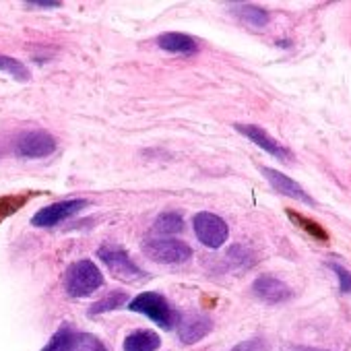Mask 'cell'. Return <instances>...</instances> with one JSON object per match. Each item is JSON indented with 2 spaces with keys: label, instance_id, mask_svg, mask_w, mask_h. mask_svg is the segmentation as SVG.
Here are the masks:
<instances>
[{
  "label": "cell",
  "instance_id": "obj_3",
  "mask_svg": "<svg viewBox=\"0 0 351 351\" xmlns=\"http://www.w3.org/2000/svg\"><path fill=\"white\" fill-rule=\"evenodd\" d=\"M97 256L101 258V263L108 267V271L124 281V283H141V281H147V273L118 246L114 244H106L97 250Z\"/></svg>",
  "mask_w": 351,
  "mask_h": 351
},
{
  "label": "cell",
  "instance_id": "obj_17",
  "mask_svg": "<svg viewBox=\"0 0 351 351\" xmlns=\"http://www.w3.org/2000/svg\"><path fill=\"white\" fill-rule=\"evenodd\" d=\"M287 215H289V219H293L304 232H308L312 238H316L318 242H328V234L316 223V221H312V219H306V217H302L300 213H295V211H287Z\"/></svg>",
  "mask_w": 351,
  "mask_h": 351
},
{
  "label": "cell",
  "instance_id": "obj_12",
  "mask_svg": "<svg viewBox=\"0 0 351 351\" xmlns=\"http://www.w3.org/2000/svg\"><path fill=\"white\" fill-rule=\"evenodd\" d=\"M213 330V320L205 314H186L180 318V341L193 345Z\"/></svg>",
  "mask_w": 351,
  "mask_h": 351
},
{
  "label": "cell",
  "instance_id": "obj_1",
  "mask_svg": "<svg viewBox=\"0 0 351 351\" xmlns=\"http://www.w3.org/2000/svg\"><path fill=\"white\" fill-rule=\"evenodd\" d=\"M104 283L101 271L95 267L93 261H77L64 273V289L71 298H85L99 289Z\"/></svg>",
  "mask_w": 351,
  "mask_h": 351
},
{
  "label": "cell",
  "instance_id": "obj_10",
  "mask_svg": "<svg viewBox=\"0 0 351 351\" xmlns=\"http://www.w3.org/2000/svg\"><path fill=\"white\" fill-rule=\"evenodd\" d=\"M261 171H263V176L267 178V182L275 189V193L285 195V197H291V199H295V201H300L304 205H310V207L314 205V199L298 182H293L291 178H287L285 173H281V171H277L273 167H261Z\"/></svg>",
  "mask_w": 351,
  "mask_h": 351
},
{
  "label": "cell",
  "instance_id": "obj_23",
  "mask_svg": "<svg viewBox=\"0 0 351 351\" xmlns=\"http://www.w3.org/2000/svg\"><path fill=\"white\" fill-rule=\"evenodd\" d=\"M289 351H326V349H316V347H291Z\"/></svg>",
  "mask_w": 351,
  "mask_h": 351
},
{
  "label": "cell",
  "instance_id": "obj_5",
  "mask_svg": "<svg viewBox=\"0 0 351 351\" xmlns=\"http://www.w3.org/2000/svg\"><path fill=\"white\" fill-rule=\"evenodd\" d=\"M143 252L161 265H180L193 256L191 246L180 240H147L143 244Z\"/></svg>",
  "mask_w": 351,
  "mask_h": 351
},
{
  "label": "cell",
  "instance_id": "obj_2",
  "mask_svg": "<svg viewBox=\"0 0 351 351\" xmlns=\"http://www.w3.org/2000/svg\"><path fill=\"white\" fill-rule=\"evenodd\" d=\"M128 310L147 316L149 320H153V322L159 324L161 328H173L176 320H178V314L173 312V308L169 306V302H167L161 293H157V291L138 293V295L128 304Z\"/></svg>",
  "mask_w": 351,
  "mask_h": 351
},
{
  "label": "cell",
  "instance_id": "obj_9",
  "mask_svg": "<svg viewBox=\"0 0 351 351\" xmlns=\"http://www.w3.org/2000/svg\"><path fill=\"white\" fill-rule=\"evenodd\" d=\"M234 126H236V130L240 134H244L246 138H250L254 145H258L261 149H265L269 155H273V157H277L281 161H291L293 159V153L287 147H283L279 141H275L271 134H267L265 128H261L256 124H234Z\"/></svg>",
  "mask_w": 351,
  "mask_h": 351
},
{
  "label": "cell",
  "instance_id": "obj_4",
  "mask_svg": "<svg viewBox=\"0 0 351 351\" xmlns=\"http://www.w3.org/2000/svg\"><path fill=\"white\" fill-rule=\"evenodd\" d=\"M42 351H108V349L97 337L89 332H77L64 326L50 339V343Z\"/></svg>",
  "mask_w": 351,
  "mask_h": 351
},
{
  "label": "cell",
  "instance_id": "obj_20",
  "mask_svg": "<svg viewBox=\"0 0 351 351\" xmlns=\"http://www.w3.org/2000/svg\"><path fill=\"white\" fill-rule=\"evenodd\" d=\"M328 267L337 273V279H339V291H341V293H351V273H349L345 267H341L339 263H330Z\"/></svg>",
  "mask_w": 351,
  "mask_h": 351
},
{
  "label": "cell",
  "instance_id": "obj_18",
  "mask_svg": "<svg viewBox=\"0 0 351 351\" xmlns=\"http://www.w3.org/2000/svg\"><path fill=\"white\" fill-rule=\"evenodd\" d=\"M0 71L3 73H9L11 77H15L17 81H27L32 75H29V69L25 64H21L19 60L11 58V56H3L0 54Z\"/></svg>",
  "mask_w": 351,
  "mask_h": 351
},
{
  "label": "cell",
  "instance_id": "obj_19",
  "mask_svg": "<svg viewBox=\"0 0 351 351\" xmlns=\"http://www.w3.org/2000/svg\"><path fill=\"white\" fill-rule=\"evenodd\" d=\"M124 302H126V295H124V293H112L110 298H106V300H99L97 304H93L89 312H91V314L108 312V310H114V308L122 306Z\"/></svg>",
  "mask_w": 351,
  "mask_h": 351
},
{
  "label": "cell",
  "instance_id": "obj_8",
  "mask_svg": "<svg viewBox=\"0 0 351 351\" xmlns=\"http://www.w3.org/2000/svg\"><path fill=\"white\" fill-rule=\"evenodd\" d=\"M56 151V138L46 130H29L17 141V155L25 159L48 157Z\"/></svg>",
  "mask_w": 351,
  "mask_h": 351
},
{
  "label": "cell",
  "instance_id": "obj_22",
  "mask_svg": "<svg viewBox=\"0 0 351 351\" xmlns=\"http://www.w3.org/2000/svg\"><path fill=\"white\" fill-rule=\"evenodd\" d=\"M29 7H36V9H56V7H60V3H50V0H36V3H27Z\"/></svg>",
  "mask_w": 351,
  "mask_h": 351
},
{
  "label": "cell",
  "instance_id": "obj_6",
  "mask_svg": "<svg viewBox=\"0 0 351 351\" xmlns=\"http://www.w3.org/2000/svg\"><path fill=\"white\" fill-rule=\"evenodd\" d=\"M195 234L197 238L201 240V244H205L207 248H221L226 242H228V236H230V228L228 223L215 215V213H199L195 215Z\"/></svg>",
  "mask_w": 351,
  "mask_h": 351
},
{
  "label": "cell",
  "instance_id": "obj_7",
  "mask_svg": "<svg viewBox=\"0 0 351 351\" xmlns=\"http://www.w3.org/2000/svg\"><path fill=\"white\" fill-rule=\"evenodd\" d=\"M87 207V201L83 199H73V201H62V203H54L50 207H44L40 209L34 217H32V223L36 228H52V226H58L60 221L77 215L81 209Z\"/></svg>",
  "mask_w": 351,
  "mask_h": 351
},
{
  "label": "cell",
  "instance_id": "obj_15",
  "mask_svg": "<svg viewBox=\"0 0 351 351\" xmlns=\"http://www.w3.org/2000/svg\"><path fill=\"white\" fill-rule=\"evenodd\" d=\"M234 9H236L234 13H236L242 21H246L248 25H252V27H263V25L269 23L267 11H263V9H258V7H252V5H238V7H234Z\"/></svg>",
  "mask_w": 351,
  "mask_h": 351
},
{
  "label": "cell",
  "instance_id": "obj_21",
  "mask_svg": "<svg viewBox=\"0 0 351 351\" xmlns=\"http://www.w3.org/2000/svg\"><path fill=\"white\" fill-rule=\"evenodd\" d=\"M232 351H269V343L265 339H261V337H254V339L242 341Z\"/></svg>",
  "mask_w": 351,
  "mask_h": 351
},
{
  "label": "cell",
  "instance_id": "obj_16",
  "mask_svg": "<svg viewBox=\"0 0 351 351\" xmlns=\"http://www.w3.org/2000/svg\"><path fill=\"white\" fill-rule=\"evenodd\" d=\"M182 228H184V221L178 213H161L155 221V230L159 234H167V236L182 232Z\"/></svg>",
  "mask_w": 351,
  "mask_h": 351
},
{
  "label": "cell",
  "instance_id": "obj_14",
  "mask_svg": "<svg viewBox=\"0 0 351 351\" xmlns=\"http://www.w3.org/2000/svg\"><path fill=\"white\" fill-rule=\"evenodd\" d=\"M161 339L153 330H134L124 339V351H157Z\"/></svg>",
  "mask_w": 351,
  "mask_h": 351
},
{
  "label": "cell",
  "instance_id": "obj_13",
  "mask_svg": "<svg viewBox=\"0 0 351 351\" xmlns=\"http://www.w3.org/2000/svg\"><path fill=\"white\" fill-rule=\"evenodd\" d=\"M157 44H159L161 50H167L171 54L191 56V54H197L199 52L197 40L191 38V36H186V34H163V36H159Z\"/></svg>",
  "mask_w": 351,
  "mask_h": 351
},
{
  "label": "cell",
  "instance_id": "obj_11",
  "mask_svg": "<svg viewBox=\"0 0 351 351\" xmlns=\"http://www.w3.org/2000/svg\"><path fill=\"white\" fill-rule=\"evenodd\" d=\"M252 291L254 295L265 302V304H283L291 298V289L277 277H271V275H263L258 277L254 283H252Z\"/></svg>",
  "mask_w": 351,
  "mask_h": 351
}]
</instances>
